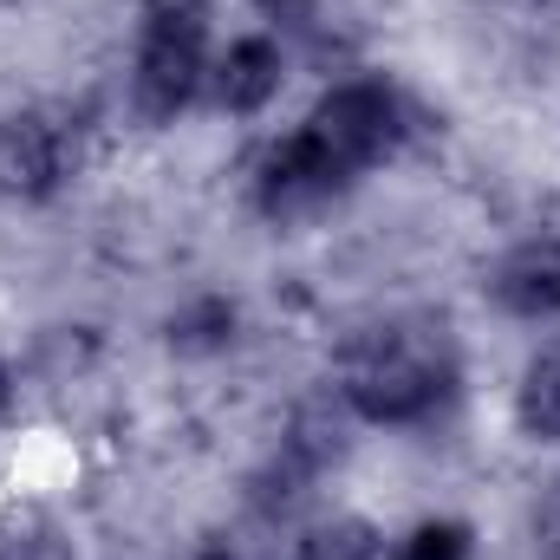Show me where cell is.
<instances>
[{
	"label": "cell",
	"instance_id": "cell-14",
	"mask_svg": "<svg viewBox=\"0 0 560 560\" xmlns=\"http://www.w3.org/2000/svg\"><path fill=\"white\" fill-rule=\"evenodd\" d=\"M535 235L560 248V196H548V202H541V229H535Z\"/></svg>",
	"mask_w": 560,
	"mask_h": 560
},
{
	"label": "cell",
	"instance_id": "cell-16",
	"mask_svg": "<svg viewBox=\"0 0 560 560\" xmlns=\"http://www.w3.org/2000/svg\"><path fill=\"white\" fill-rule=\"evenodd\" d=\"M196 560H235V555H229V548H202Z\"/></svg>",
	"mask_w": 560,
	"mask_h": 560
},
{
	"label": "cell",
	"instance_id": "cell-15",
	"mask_svg": "<svg viewBox=\"0 0 560 560\" xmlns=\"http://www.w3.org/2000/svg\"><path fill=\"white\" fill-rule=\"evenodd\" d=\"M7 405H13V372L0 365V418H7Z\"/></svg>",
	"mask_w": 560,
	"mask_h": 560
},
{
	"label": "cell",
	"instance_id": "cell-6",
	"mask_svg": "<svg viewBox=\"0 0 560 560\" xmlns=\"http://www.w3.org/2000/svg\"><path fill=\"white\" fill-rule=\"evenodd\" d=\"M280 79H287V52H280L268 33H242V39H229V46L209 59V85H202V92H209L222 112L248 118V112H261L280 92Z\"/></svg>",
	"mask_w": 560,
	"mask_h": 560
},
{
	"label": "cell",
	"instance_id": "cell-4",
	"mask_svg": "<svg viewBox=\"0 0 560 560\" xmlns=\"http://www.w3.org/2000/svg\"><path fill=\"white\" fill-rule=\"evenodd\" d=\"M346 176H352V170L300 125V131L280 138L275 150H268V163H261V202H268L275 215L280 209H313V202H326Z\"/></svg>",
	"mask_w": 560,
	"mask_h": 560
},
{
	"label": "cell",
	"instance_id": "cell-8",
	"mask_svg": "<svg viewBox=\"0 0 560 560\" xmlns=\"http://www.w3.org/2000/svg\"><path fill=\"white\" fill-rule=\"evenodd\" d=\"M489 293H495V306L515 313V319H555L560 313V248L541 242V235H528L522 248H509V255L495 261Z\"/></svg>",
	"mask_w": 560,
	"mask_h": 560
},
{
	"label": "cell",
	"instance_id": "cell-7",
	"mask_svg": "<svg viewBox=\"0 0 560 560\" xmlns=\"http://www.w3.org/2000/svg\"><path fill=\"white\" fill-rule=\"evenodd\" d=\"M359 411H352V398H346V385H319L313 398H300L293 405V418H287V436H280V450L293 456V463H306L313 476H326L346 450H352V430H359Z\"/></svg>",
	"mask_w": 560,
	"mask_h": 560
},
{
	"label": "cell",
	"instance_id": "cell-3",
	"mask_svg": "<svg viewBox=\"0 0 560 560\" xmlns=\"http://www.w3.org/2000/svg\"><path fill=\"white\" fill-rule=\"evenodd\" d=\"M306 131L359 176L365 163H378L398 143V98L378 79H346V85H332L319 98V112L306 118Z\"/></svg>",
	"mask_w": 560,
	"mask_h": 560
},
{
	"label": "cell",
	"instance_id": "cell-11",
	"mask_svg": "<svg viewBox=\"0 0 560 560\" xmlns=\"http://www.w3.org/2000/svg\"><path fill=\"white\" fill-rule=\"evenodd\" d=\"M515 418L535 443H560V346L541 352L522 378V398H515Z\"/></svg>",
	"mask_w": 560,
	"mask_h": 560
},
{
	"label": "cell",
	"instance_id": "cell-9",
	"mask_svg": "<svg viewBox=\"0 0 560 560\" xmlns=\"http://www.w3.org/2000/svg\"><path fill=\"white\" fill-rule=\"evenodd\" d=\"M235 326H242L235 300H222V293H196V300H183V306L163 319V339H170L176 352H189V359H209V352H229Z\"/></svg>",
	"mask_w": 560,
	"mask_h": 560
},
{
	"label": "cell",
	"instance_id": "cell-1",
	"mask_svg": "<svg viewBox=\"0 0 560 560\" xmlns=\"http://www.w3.org/2000/svg\"><path fill=\"white\" fill-rule=\"evenodd\" d=\"M209 85V13L202 0H150L131 98L143 118H176Z\"/></svg>",
	"mask_w": 560,
	"mask_h": 560
},
{
	"label": "cell",
	"instance_id": "cell-5",
	"mask_svg": "<svg viewBox=\"0 0 560 560\" xmlns=\"http://www.w3.org/2000/svg\"><path fill=\"white\" fill-rule=\"evenodd\" d=\"M66 176V150L59 131L39 112H13L0 118V196L13 202H46Z\"/></svg>",
	"mask_w": 560,
	"mask_h": 560
},
{
	"label": "cell",
	"instance_id": "cell-10",
	"mask_svg": "<svg viewBox=\"0 0 560 560\" xmlns=\"http://www.w3.org/2000/svg\"><path fill=\"white\" fill-rule=\"evenodd\" d=\"M378 555H385V535H378L365 515L313 522V528L293 541V560H378Z\"/></svg>",
	"mask_w": 560,
	"mask_h": 560
},
{
	"label": "cell",
	"instance_id": "cell-12",
	"mask_svg": "<svg viewBox=\"0 0 560 560\" xmlns=\"http://www.w3.org/2000/svg\"><path fill=\"white\" fill-rule=\"evenodd\" d=\"M398 560H469V528L463 522H423L398 548Z\"/></svg>",
	"mask_w": 560,
	"mask_h": 560
},
{
	"label": "cell",
	"instance_id": "cell-2",
	"mask_svg": "<svg viewBox=\"0 0 560 560\" xmlns=\"http://www.w3.org/2000/svg\"><path fill=\"white\" fill-rule=\"evenodd\" d=\"M346 398L365 423H418L436 411L450 372L436 365V352L405 339V332H372L352 346V365H346Z\"/></svg>",
	"mask_w": 560,
	"mask_h": 560
},
{
	"label": "cell",
	"instance_id": "cell-13",
	"mask_svg": "<svg viewBox=\"0 0 560 560\" xmlns=\"http://www.w3.org/2000/svg\"><path fill=\"white\" fill-rule=\"evenodd\" d=\"M535 541H541L548 555H560V482L541 495V509H535Z\"/></svg>",
	"mask_w": 560,
	"mask_h": 560
}]
</instances>
